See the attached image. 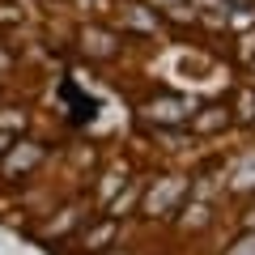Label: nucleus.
<instances>
[{"label": "nucleus", "mask_w": 255, "mask_h": 255, "mask_svg": "<svg viewBox=\"0 0 255 255\" xmlns=\"http://www.w3.org/2000/svg\"><path fill=\"white\" fill-rule=\"evenodd\" d=\"M38 157H43V149L26 140V145L9 149V153L0 157V162H4V174H26V170H34V166H38Z\"/></svg>", "instance_id": "f257e3e1"}, {"label": "nucleus", "mask_w": 255, "mask_h": 255, "mask_svg": "<svg viewBox=\"0 0 255 255\" xmlns=\"http://www.w3.org/2000/svg\"><path fill=\"white\" fill-rule=\"evenodd\" d=\"M132 21H136V30H157V17L149 9H136V4H132Z\"/></svg>", "instance_id": "39448f33"}, {"label": "nucleus", "mask_w": 255, "mask_h": 255, "mask_svg": "<svg viewBox=\"0 0 255 255\" xmlns=\"http://www.w3.org/2000/svg\"><path fill=\"white\" fill-rule=\"evenodd\" d=\"M234 119H255V90H238V102H234Z\"/></svg>", "instance_id": "20e7f679"}, {"label": "nucleus", "mask_w": 255, "mask_h": 255, "mask_svg": "<svg viewBox=\"0 0 255 255\" xmlns=\"http://www.w3.org/2000/svg\"><path fill=\"white\" fill-rule=\"evenodd\" d=\"M0 21H9V26H17V21H21V13L13 9V4H0Z\"/></svg>", "instance_id": "423d86ee"}, {"label": "nucleus", "mask_w": 255, "mask_h": 255, "mask_svg": "<svg viewBox=\"0 0 255 255\" xmlns=\"http://www.w3.org/2000/svg\"><path fill=\"white\" fill-rule=\"evenodd\" d=\"M226 124H230L226 111H204V115L196 119V132H226Z\"/></svg>", "instance_id": "7ed1b4c3"}, {"label": "nucleus", "mask_w": 255, "mask_h": 255, "mask_svg": "<svg viewBox=\"0 0 255 255\" xmlns=\"http://www.w3.org/2000/svg\"><path fill=\"white\" fill-rule=\"evenodd\" d=\"M115 243V221H98V226H90V234L81 238V247H90V251H98V247Z\"/></svg>", "instance_id": "f03ea898"}]
</instances>
